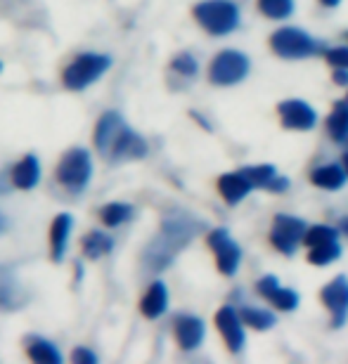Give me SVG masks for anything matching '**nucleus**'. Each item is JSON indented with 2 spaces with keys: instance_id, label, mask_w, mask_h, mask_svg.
<instances>
[{
  "instance_id": "1",
  "label": "nucleus",
  "mask_w": 348,
  "mask_h": 364,
  "mask_svg": "<svg viewBox=\"0 0 348 364\" xmlns=\"http://www.w3.org/2000/svg\"><path fill=\"white\" fill-rule=\"evenodd\" d=\"M93 140L107 161H135L147 154V142L126 126L119 112H105L100 116Z\"/></svg>"
},
{
  "instance_id": "2",
  "label": "nucleus",
  "mask_w": 348,
  "mask_h": 364,
  "mask_svg": "<svg viewBox=\"0 0 348 364\" xmlns=\"http://www.w3.org/2000/svg\"><path fill=\"white\" fill-rule=\"evenodd\" d=\"M201 228L199 220H192L185 213H171L169 218H164L162 232L159 237L147 246L144 251V263L152 272L164 270L166 265H171V260L178 256V251L192 242V237L197 235V230Z\"/></svg>"
},
{
  "instance_id": "3",
  "label": "nucleus",
  "mask_w": 348,
  "mask_h": 364,
  "mask_svg": "<svg viewBox=\"0 0 348 364\" xmlns=\"http://www.w3.org/2000/svg\"><path fill=\"white\" fill-rule=\"evenodd\" d=\"M192 14L201 28L213 36H228L239 26V7L232 0H201Z\"/></svg>"
},
{
  "instance_id": "4",
  "label": "nucleus",
  "mask_w": 348,
  "mask_h": 364,
  "mask_svg": "<svg viewBox=\"0 0 348 364\" xmlns=\"http://www.w3.org/2000/svg\"><path fill=\"white\" fill-rule=\"evenodd\" d=\"M112 67V57L97 53H83L71 60V64L62 71V83L67 90L81 92L93 85L97 78L105 76V71Z\"/></svg>"
},
{
  "instance_id": "5",
  "label": "nucleus",
  "mask_w": 348,
  "mask_h": 364,
  "mask_svg": "<svg viewBox=\"0 0 348 364\" xmlns=\"http://www.w3.org/2000/svg\"><path fill=\"white\" fill-rule=\"evenodd\" d=\"M55 176L64 189H69L71 194H81L83 189L90 185V178H93L90 154L83 147H74V149L64 151V156L60 159V164H57Z\"/></svg>"
},
{
  "instance_id": "6",
  "label": "nucleus",
  "mask_w": 348,
  "mask_h": 364,
  "mask_svg": "<svg viewBox=\"0 0 348 364\" xmlns=\"http://www.w3.org/2000/svg\"><path fill=\"white\" fill-rule=\"evenodd\" d=\"M273 53L282 57V60H303V57H313L320 53V43L310 38L301 28L285 26L270 36Z\"/></svg>"
},
{
  "instance_id": "7",
  "label": "nucleus",
  "mask_w": 348,
  "mask_h": 364,
  "mask_svg": "<svg viewBox=\"0 0 348 364\" xmlns=\"http://www.w3.org/2000/svg\"><path fill=\"white\" fill-rule=\"evenodd\" d=\"M249 74V57L237 50H223L213 57L209 67V78L213 85H235Z\"/></svg>"
},
{
  "instance_id": "8",
  "label": "nucleus",
  "mask_w": 348,
  "mask_h": 364,
  "mask_svg": "<svg viewBox=\"0 0 348 364\" xmlns=\"http://www.w3.org/2000/svg\"><path fill=\"white\" fill-rule=\"evenodd\" d=\"M308 225L301 218L294 215H275L273 230H270V244L285 256H294L296 246L303 242L306 237Z\"/></svg>"
},
{
  "instance_id": "9",
  "label": "nucleus",
  "mask_w": 348,
  "mask_h": 364,
  "mask_svg": "<svg viewBox=\"0 0 348 364\" xmlns=\"http://www.w3.org/2000/svg\"><path fill=\"white\" fill-rule=\"evenodd\" d=\"M209 246H211L213 256H216V265H218V270L226 274V277H232L237 272L239 263H242V251H239L237 242H232V237L228 235V230H211L209 232Z\"/></svg>"
},
{
  "instance_id": "10",
  "label": "nucleus",
  "mask_w": 348,
  "mask_h": 364,
  "mask_svg": "<svg viewBox=\"0 0 348 364\" xmlns=\"http://www.w3.org/2000/svg\"><path fill=\"white\" fill-rule=\"evenodd\" d=\"M320 298L332 315V326L334 329L344 326L348 317V277L339 274L329 284H325Z\"/></svg>"
},
{
  "instance_id": "11",
  "label": "nucleus",
  "mask_w": 348,
  "mask_h": 364,
  "mask_svg": "<svg viewBox=\"0 0 348 364\" xmlns=\"http://www.w3.org/2000/svg\"><path fill=\"white\" fill-rule=\"evenodd\" d=\"M216 326H218L223 341H226L230 353H239L244 348V322L239 317V312L230 305H223V308L216 312Z\"/></svg>"
},
{
  "instance_id": "12",
  "label": "nucleus",
  "mask_w": 348,
  "mask_h": 364,
  "mask_svg": "<svg viewBox=\"0 0 348 364\" xmlns=\"http://www.w3.org/2000/svg\"><path fill=\"white\" fill-rule=\"evenodd\" d=\"M278 114L282 126L289 130H310L315 126L317 114L313 107H308L303 100H285L278 105Z\"/></svg>"
},
{
  "instance_id": "13",
  "label": "nucleus",
  "mask_w": 348,
  "mask_h": 364,
  "mask_svg": "<svg viewBox=\"0 0 348 364\" xmlns=\"http://www.w3.org/2000/svg\"><path fill=\"white\" fill-rule=\"evenodd\" d=\"M256 291L265 298L268 303L275 305L278 310L289 312V310H296V308H299V294H296L294 289L280 287L278 277H273V274L260 277L258 284H256Z\"/></svg>"
},
{
  "instance_id": "14",
  "label": "nucleus",
  "mask_w": 348,
  "mask_h": 364,
  "mask_svg": "<svg viewBox=\"0 0 348 364\" xmlns=\"http://www.w3.org/2000/svg\"><path fill=\"white\" fill-rule=\"evenodd\" d=\"M173 331H176V341L183 350H194L204 341V322L194 315H178L173 322Z\"/></svg>"
},
{
  "instance_id": "15",
  "label": "nucleus",
  "mask_w": 348,
  "mask_h": 364,
  "mask_svg": "<svg viewBox=\"0 0 348 364\" xmlns=\"http://www.w3.org/2000/svg\"><path fill=\"white\" fill-rule=\"evenodd\" d=\"M71 228H74V218L69 213H60L50 225V258H53V263H62L64 260Z\"/></svg>"
},
{
  "instance_id": "16",
  "label": "nucleus",
  "mask_w": 348,
  "mask_h": 364,
  "mask_svg": "<svg viewBox=\"0 0 348 364\" xmlns=\"http://www.w3.org/2000/svg\"><path fill=\"white\" fill-rule=\"evenodd\" d=\"M12 185L17 189H24V192H28V189H33L36 185L41 182V161L36 154H26L21 161L12 168Z\"/></svg>"
},
{
  "instance_id": "17",
  "label": "nucleus",
  "mask_w": 348,
  "mask_h": 364,
  "mask_svg": "<svg viewBox=\"0 0 348 364\" xmlns=\"http://www.w3.org/2000/svg\"><path fill=\"white\" fill-rule=\"evenodd\" d=\"M24 350L33 362L41 364H62V353L57 350V346L53 341L36 336V333H28L24 338Z\"/></svg>"
},
{
  "instance_id": "18",
  "label": "nucleus",
  "mask_w": 348,
  "mask_h": 364,
  "mask_svg": "<svg viewBox=\"0 0 348 364\" xmlns=\"http://www.w3.org/2000/svg\"><path fill=\"white\" fill-rule=\"evenodd\" d=\"M166 308H169V289H166L164 282H154L147 289V294L142 296L140 312L147 319H157L164 315Z\"/></svg>"
},
{
  "instance_id": "19",
  "label": "nucleus",
  "mask_w": 348,
  "mask_h": 364,
  "mask_svg": "<svg viewBox=\"0 0 348 364\" xmlns=\"http://www.w3.org/2000/svg\"><path fill=\"white\" fill-rule=\"evenodd\" d=\"M251 189H253L251 182L242 176V171L226 173V176H221V180H218V192H221L223 199H226V203H230V206H235V203L242 201L244 196L251 192Z\"/></svg>"
},
{
  "instance_id": "20",
  "label": "nucleus",
  "mask_w": 348,
  "mask_h": 364,
  "mask_svg": "<svg viewBox=\"0 0 348 364\" xmlns=\"http://www.w3.org/2000/svg\"><path fill=\"white\" fill-rule=\"evenodd\" d=\"M26 303V294L19 289L14 277L7 270H0V310H17Z\"/></svg>"
},
{
  "instance_id": "21",
  "label": "nucleus",
  "mask_w": 348,
  "mask_h": 364,
  "mask_svg": "<svg viewBox=\"0 0 348 364\" xmlns=\"http://www.w3.org/2000/svg\"><path fill=\"white\" fill-rule=\"evenodd\" d=\"M81 249H83L85 258L97 260V258L107 256V253L114 249V242H112L110 235H105V232L93 230V232H88V235L81 239Z\"/></svg>"
},
{
  "instance_id": "22",
  "label": "nucleus",
  "mask_w": 348,
  "mask_h": 364,
  "mask_svg": "<svg viewBox=\"0 0 348 364\" xmlns=\"http://www.w3.org/2000/svg\"><path fill=\"white\" fill-rule=\"evenodd\" d=\"M348 173L342 168V166H320L310 173V182L320 189H342L346 182Z\"/></svg>"
},
{
  "instance_id": "23",
  "label": "nucleus",
  "mask_w": 348,
  "mask_h": 364,
  "mask_svg": "<svg viewBox=\"0 0 348 364\" xmlns=\"http://www.w3.org/2000/svg\"><path fill=\"white\" fill-rule=\"evenodd\" d=\"M327 130L334 142L348 140V102H337L334 105L327 119Z\"/></svg>"
},
{
  "instance_id": "24",
  "label": "nucleus",
  "mask_w": 348,
  "mask_h": 364,
  "mask_svg": "<svg viewBox=\"0 0 348 364\" xmlns=\"http://www.w3.org/2000/svg\"><path fill=\"white\" fill-rule=\"evenodd\" d=\"M130 218H133V206H130V203L112 201L100 208V220H102L107 228H121Z\"/></svg>"
},
{
  "instance_id": "25",
  "label": "nucleus",
  "mask_w": 348,
  "mask_h": 364,
  "mask_svg": "<svg viewBox=\"0 0 348 364\" xmlns=\"http://www.w3.org/2000/svg\"><path fill=\"white\" fill-rule=\"evenodd\" d=\"M239 317H242L244 326H251V329L256 331H265V329H273L275 326V315L270 310H263V308H253V305H246V308H242V312H239Z\"/></svg>"
},
{
  "instance_id": "26",
  "label": "nucleus",
  "mask_w": 348,
  "mask_h": 364,
  "mask_svg": "<svg viewBox=\"0 0 348 364\" xmlns=\"http://www.w3.org/2000/svg\"><path fill=\"white\" fill-rule=\"evenodd\" d=\"M242 176L251 182L253 189H268L273 185V180L278 178V168L273 164L249 166V168H242Z\"/></svg>"
},
{
  "instance_id": "27",
  "label": "nucleus",
  "mask_w": 348,
  "mask_h": 364,
  "mask_svg": "<svg viewBox=\"0 0 348 364\" xmlns=\"http://www.w3.org/2000/svg\"><path fill=\"white\" fill-rule=\"evenodd\" d=\"M329 242H339V232L334 228H327V225H313V228L306 230V237H303V244H306L308 249L329 244Z\"/></svg>"
},
{
  "instance_id": "28",
  "label": "nucleus",
  "mask_w": 348,
  "mask_h": 364,
  "mask_svg": "<svg viewBox=\"0 0 348 364\" xmlns=\"http://www.w3.org/2000/svg\"><path fill=\"white\" fill-rule=\"evenodd\" d=\"M339 256H342V246H339V242H329V244L308 249V260L313 265H329V263H334Z\"/></svg>"
},
{
  "instance_id": "29",
  "label": "nucleus",
  "mask_w": 348,
  "mask_h": 364,
  "mask_svg": "<svg viewBox=\"0 0 348 364\" xmlns=\"http://www.w3.org/2000/svg\"><path fill=\"white\" fill-rule=\"evenodd\" d=\"M258 10L268 19H287L294 12V0H258Z\"/></svg>"
},
{
  "instance_id": "30",
  "label": "nucleus",
  "mask_w": 348,
  "mask_h": 364,
  "mask_svg": "<svg viewBox=\"0 0 348 364\" xmlns=\"http://www.w3.org/2000/svg\"><path fill=\"white\" fill-rule=\"evenodd\" d=\"M171 69L176 71V74L180 76H185V78H192L194 74H197V60L190 55V53H180L173 57V62H171Z\"/></svg>"
},
{
  "instance_id": "31",
  "label": "nucleus",
  "mask_w": 348,
  "mask_h": 364,
  "mask_svg": "<svg viewBox=\"0 0 348 364\" xmlns=\"http://www.w3.org/2000/svg\"><path fill=\"white\" fill-rule=\"evenodd\" d=\"M325 60L334 69H348V48H332L325 53Z\"/></svg>"
},
{
  "instance_id": "32",
  "label": "nucleus",
  "mask_w": 348,
  "mask_h": 364,
  "mask_svg": "<svg viewBox=\"0 0 348 364\" xmlns=\"http://www.w3.org/2000/svg\"><path fill=\"white\" fill-rule=\"evenodd\" d=\"M71 360L76 364H97V355L90 353L88 348H76V350L71 353Z\"/></svg>"
},
{
  "instance_id": "33",
  "label": "nucleus",
  "mask_w": 348,
  "mask_h": 364,
  "mask_svg": "<svg viewBox=\"0 0 348 364\" xmlns=\"http://www.w3.org/2000/svg\"><path fill=\"white\" fill-rule=\"evenodd\" d=\"M268 189H270V192H275V194H282L285 189H289V180H287V178H282V176H278V178L273 180V185L268 187Z\"/></svg>"
},
{
  "instance_id": "34",
  "label": "nucleus",
  "mask_w": 348,
  "mask_h": 364,
  "mask_svg": "<svg viewBox=\"0 0 348 364\" xmlns=\"http://www.w3.org/2000/svg\"><path fill=\"white\" fill-rule=\"evenodd\" d=\"M334 83L337 85H348V69H337L334 71Z\"/></svg>"
},
{
  "instance_id": "35",
  "label": "nucleus",
  "mask_w": 348,
  "mask_h": 364,
  "mask_svg": "<svg viewBox=\"0 0 348 364\" xmlns=\"http://www.w3.org/2000/svg\"><path fill=\"white\" fill-rule=\"evenodd\" d=\"M7 225H10V220H7L3 213H0V235H3V232L7 230Z\"/></svg>"
},
{
  "instance_id": "36",
  "label": "nucleus",
  "mask_w": 348,
  "mask_h": 364,
  "mask_svg": "<svg viewBox=\"0 0 348 364\" xmlns=\"http://www.w3.org/2000/svg\"><path fill=\"white\" fill-rule=\"evenodd\" d=\"M320 3H322L325 7H337L339 3H342V0H320Z\"/></svg>"
},
{
  "instance_id": "37",
  "label": "nucleus",
  "mask_w": 348,
  "mask_h": 364,
  "mask_svg": "<svg viewBox=\"0 0 348 364\" xmlns=\"http://www.w3.org/2000/svg\"><path fill=\"white\" fill-rule=\"evenodd\" d=\"M342 232L348 237V218H344V220H342Z\"/></svg>"
},
{
  "instance_id": "38",
  "label": "nucleus",
  "mask_w": 348,
  "mask_h": 364,
  "mask_svg": "<svg viewBox=\"0 0 348 364\" xmlns=\"http://www.w3.org/2000/svg\"><path fill=\"white\" fill-rule=\"evenodd\" d=\"M342 164H344V171L348 173V154H344V161Z\"/></svg>"
},
{
  "instance_id": "39",
  "label": "nucleus",
  "mask_w": 348,
  "mask_h": 364,
  "mask_svg": "<svg viewBox=\"0 0 348 364\" xmlns=\"http://www.w3.org/2000/svg\"><path fill=\"white\" fill-rule=\"evenodd\" d=\"M0 71H3V62H0Z\"/></svg>"
}]
</instances>
